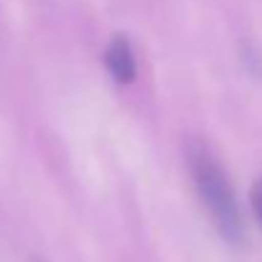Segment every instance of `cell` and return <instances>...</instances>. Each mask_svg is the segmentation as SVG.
<instances>
[{
    "mask_svg": "<svg viewBox=\"0 0 262 262\" xmlns=\"http://www.w3.org/2000/svg\"><path fill=\"white\" fill-rule=\"evenodd\" d=\"M186 158H188L193 183L204 199V206L209 209L219 232L229 242H242L245 239V219H242L239 204L234 199V191L229 186V178L224 173L222 163L201 143H191Z\"/></svg>",
    "mask_w": 262,
    "mask_h": 262,
    "instance_id": "6da1fadb",
    "label": "cell"
},
{
    "mask_svg": "<svg viewBox=\"0 0 262 262\" xmlns=\"http://www.w3.org/2000/svg\"><path fill=\"white\" fill-rule=\"evenodd\" d=\"M104 67L110 72V77L120 84H130L135 79V56H133V46L125 36H115L104 51Z\"/></svg>",
    "mask_w": 262,
    "mask_h": 262,
    "instance_id": "7a4b0ae2",
    "label": "cell"
},
{
    "mask_svg": "<svg viewBox=\"0 0 262 262\" xmlns=\"http://www.w3.org/2000/svg\"><path fill=\"white\" fill-rule=\"evenodd\" d=\"M252 209H255V214H257V219L262 224V178L252 186Z\"/></svg>",
    "mask_w": 262,
    "mask_h": 262,
    "instance_id": "3957f363",
    "label": "cell"
}]
</instances>
